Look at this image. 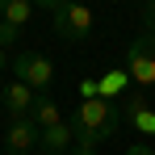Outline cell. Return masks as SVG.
<instances>
[{
    "label": "cell",
    "instance_id": "obj_14",
    "mask_svg": "<svg viewBox=\"0 0 155 155\" xmlns=\"http://www.w3.org/2000/svg\"><path fill=\"white\" fill-rule=\"evenodd\" d=\"M143 17H147V34H155V4L147 8V13H143Z\"/></svg>",
    "mask_w": 155,
    "mask_h": 155
},
{
    "label": "cell",
    "instance_id": "obj_15",
    "mask_svg": "<svg viewBox=\"0 0 155 155\" xmlns=\"http://www.w3.org/2000/svg\"><path fill=\"white\" fill-rule=\"evenodd\" d=\"M71 155H97V147H76Z\"/></svg>",
    "mask_w": 155,
    "mask_h": 155
},
{
    "label": "cell",
    "instance_id": "obj_11",
    "mask_svg": "<svg viewBox=\"0 0 155 155\" xmlns=\"http://www.w3.org/2000/svg\"><path fill=\"white\" fill-rule=\"evenodd\" d=\"M126 80H130V71H105L97 84H101V101H109V97H117L122 88H126Z\"/></svg>",
    "mask_w": 155,
    "mask_h": 155
},
{
    "label": "cell",
    "instance_id": "obj_17",
    "mask_svg": "<svg viewBox=\"0 0 155 155\" xmlns=\"http://www.w3.org/2000/svg\"><path fill=\"white\" fill-rule=\"evenodd\" d=\"M0 105H4V88H0Z\"/></svg>",
    "mask_w": 155,
    "mask_h": 155
},
{
    "label": "cell",
    "instance_id": "obj_4",
    "mask_svg": "<svg viewBox=\"0 0 155 155\" xmlns=\"http://www.w3.org/2000/svg\"><path fill=\"white\" fill-rule=\"evenodd\" d=\"M13 76L21 80V84H29V88H46L54 80V63L46 59V54H13Z\"/></svg>",
    "mask_w": 155,
    "mask_h": 155
},
{
    "label": "cell",
    "instance_id": "obj_2",
    "mask_svg": "<svg viewBox=\"0 0 155 155\" xmlns=\"http://www.w3.org/2000/svg\"><path fill=\"white\" fill-rule=\"evenodd\" d=\"M46 8H51V17H54V34H59L63 42H84V38L92 34V13H88L84 4L46 0Z\"/></svg>",
    "mask_w": 155,
    "mask_h": 155
},
{
    "label": "cell",
    "instance_id": "obj_5",
    "mask_svg": "<svg viewBox=\"0 0 155 155\" xmlns=\"http://www.w3.org/2000/svg\"><path fill=\"white\" fill-rule=\"evenodd\" d=\"M34 147H42V130L34 126V117H17L13 126L4 130V151L8 155H25Z\"/></svg>",
    "mask_w": 155,
    "mask_h": 155
},
{
    "label": "cell",
    "instance_id": "obj_3",
    "mask_svg": "<svg viewBox=\"0 0 155 155\" xmlns=\"http://www.w3.org/2000/svg\"><path fill=\"white\" fill-rule=\"evenodd\" d=\"M126 67L134 84H155V34H138L126 51Z\"/></svg>",
    "mask_w": 155,
    "mask_h": 155
},
{
    "label": "cell",
    "instance_id": "obj_10",
    "mask_svg": "<svg viewBox=\"0 0 155 155\" xmlns=\"http://www.w3.org/2000/svg\"><path fill=\"white\" fill-rule=\"evenodd\" d=\"M29 13H34L29 0H4V4H0V21H8V25H17V29L29 21Z\"/></svg>",
    "mask_w": 155,
    "mask_h": 155
},
{
    "label": "cell",
    "instance_id": "obj_16",
    "mask_svg": "<svg viewBox=\"0 0 155 155\" xmlns=\"http://www.w3.org/2000/svg\"><path fill=\"white\" fill-rule=\"evenodd\" d=\"M4 63H8V54H4V51H0V67H4Z\"/></svg>",
    "mask_w": 155,
    "mask_h": 155
},
{
    "label": "cell",
    "instance_id": "obj_13",
    "mask_svg": "<svg viewBox=\"0 0 155 155\" xmlns=\"http://www.w3.org/2000/svg\"><path fill=\"white\" fill-rule=\"evenodd\" d=\"M126 155H155V151H151V147H147V143H138V147H130Z\"/></svg>",
    "mask_w": 155,
    "mask_h": 155
},
{
    "label": "cell",
    "instance_id": "obj_8",
    "mask_svg": "<svg viewBox=\"0 0 155 155\" xmlns=\"http://www.w3.org/2000/svg\"><path fill=\"white\" fill-rule=\"evenodd\" d=\"M42 147H46V155H63L67 147H71V126H67V122H59V126L42 130Z\"/></svg>",
    "mask_w": 155,
    "mask_h": 155
},
{
    "label": "cell",
    "instance_id": "obj_1",
    "mask_svg": "<svg viewBox=\"0 0 155 155\" xmlns=\"http://www.w3.org/2000/svg\"><path fill=\"white\" fill-rule=\"evenodd\" d=\"M71 138H76L80 147H101L105 138H113V130H117V109L109 101H80V109L71 113Z\"/></svg>",
    "mask_w": 155,
    "mask_h": 155
},
{
    "label": "cell",
    "instance_id": "obj_12",
    "mask_svg": "<svg viewBox=\"0 0 155 155\" xmlns=\"http://www.w3.org/2000/svg\"><path fill=\"white\" fill-rule=\"evenodd\" d=\"M17 38H21V29H17V25H8V21H0V51H8Z\"/></svg>",
    "mask_w": 155,
    "mask_h": 155
},
{
    "label": "cell",
    "instance_id": "obj_7",
    "mask_svg": "<svg viewBox=\"0 0 155 155\" xmlns=\"http://www.w3.org/2000/svg\"><path fill=\"white\" fill-rule=\"evenodd\" d=\"M126 122L138 134H155V109H147L143 97H126Z\"/></svg>",
    "mask_w": 155,
    "mask_h": 155
},
{
    "label": "cell",
    "instance_id": "obj_9",
    "mask_svg": "<svg viewBox=\"0 0 155 155\" xmlns=\"http://www.w3.org/2000/svg\"><path fill=\"white\" fill-rule=\"evenodd\" d=\"M29 117H34V126H38V130H51V126L63 122V117H59V105H54L51 97H38V105H34V113H29Z\"/></svg>",
    "mask_w": 155,
    "mask_h": 155
},
{
    "label": "cell",
    "instance_id": "obj_6",
    "mask_svg": "<svg viewBox=\"0 0 155 155\" xmlns=\"http://www.w3.org/2000/svg\"><path fill=\"white\" fill-rule=\"evenodd\" d=\"M34 105H38V97H34V88H29V84L13 80V84L4 88V109L13 113V122H17V117H29V113H34Z\"/></svg>",
    "mask_w": 155,
    "mask_h": 155
}]
</instances>
